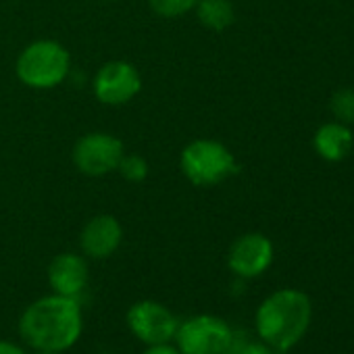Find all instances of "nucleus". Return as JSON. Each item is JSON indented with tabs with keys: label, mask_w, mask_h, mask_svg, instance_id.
Instances as JSON below:
<instances>
[{
	"label": "nucleus",
	"mask_w": 354,
	"mask_h": 354,
	"mask_svg": "<svg viewBox=\"0 0 354 354\" xmlns=\"http://www.w3.org/2000/svg\"><path fill=\"white\" fill-rule=\"evenodd\" d=\"M19 337L32 350H71L84 333V313L77 298L48 294L32 304L19 317Z\"/></svg>",
	"instance_id": "obj_1"
},
{
	"label": "nucleus",
	"mask_w": 354,
	"mask_h": 354,
	"mask_svg": "<svg viewBox=\"0 0 354 354\" xmlns=\"http://www.w3.org/2000/svg\"><path fill=\"white\" fill-rule=\"evenodd\" d=\"M313 321L310 298L296 288H281L269 294L254 313V329L261 342L277 354L292 350L308 331Z\"/></svg>",
	"instance_id": "obj_2"
},
{
	"label": "nucleus",
	"mask_w": 354,
	"mask_h": 354,
	"mask_svg": "<svg viewBox=\"0 0 354 354\" xmlns=\"http://www.w3.org/2000/svg\"><path fill=\"white\" fill-rule=\"evenodd\" d=\"M71 73V53L57 40L40 38L30 42L17 57L15 75L32 90H53Z\"/></svg>",
	"instance_id": "obj_3"
},
{
	"label": "nucleus",
	"mask_w": 354,
	"mask_h": 354,
	"mask_svg": "<svg viewBox=\"0 0 354 354\" xmlns=\"http://www.w3.org/2000/svg\"><path fill=\"white\" fill-rule=\"evenodd\" d=\"M180 171L196 188H215L238 173V160L223 142L196 138L182 148Z\"/></svg>",
	"instance_id": "obj_4"
},
{
	"label": "nucleus",
	"mask_w": 354,
	"mask_h": 354,
	"mask_svg": "<svg viewBox=\"0 0 354 354\" xmlns=\"http://www.w3.org/2000/svg\"><path fill=\"white\" fill-rule=\"evenodd\" d=\"M234 327L217 315H194L180 321L173 344L182 354H223Z\"/></svg>",
	"instance_id": "obj_5"
},
{
	"label": "nucleus",
	"mask_w": 354,
	"mask_h": 354,
	"mask_svg": "<svg viewBox=\"0 0 354 354\" xmlns=\"http://www.w3.org/2000/svg\"><path fill=\"white\" fill-rule=\"evenodd\" d=\"M125 154L123 142L109 131H90L77 138L71 150V160L82 175L104 177L117 171Z\"/></svg>",
	"instance_id": "obj_6"
},
{
	"label": "nucleus",
	"mask_w": 354,
	"mask_h": 354,
	"mask_svg": "<svg viewBox=\"0 0 354 354\" xmlns=\"http://www.w3.org/2000/svg\"><path fill=\"white\" fill-rule=\"evenodd\" d=\"M92 92L104 106H123L142 92V75L129 61H109L98 67L92 80Z\"/></svg>",
	"instance_id": "obj_7"
},
{
	"label": "nucleus",
	"mask_w": 354,
	"mask_h": 354,
	"mask_svg": "<svg viewBox=\"0 0 354 354\" xmlns=\"http://www.w3.org/2000/svg\"><path fill=\"white\" fill-rule=\"evenodd\" d=\"M125 323L136 339H140L144 346H150L173 342L180 319L175 317L169 306L156 300H140L127 308Z\"/></svg>",
	"instance_id": "obj_8"
},
{
	"label": "nucleus",
	"mask_w": 354,
	"mask_h": 354,
	"mask_svg": "<svg viewBox=\"0 0 354 354\" xmlns=\"http://www.w3.org/2000/svg\"><path fill=\"white\" fill-rule=\"evenodd\" d=\"M273 242L259 232H250L234 240L227 252V267L238 279H254L273 263Z\"/></svg>",
	"instance_id": "obj_9"
},
{
	"label": "nucleus",
	"mask_w": 354,
	"mask_h": 354,
	"mask_svg": "<svg viewBox=\"0 0 354 354\" xmlns=\"http://www.w3.org/2000/svg\"><path fill=\"white\" fill-rule=\"evenodd\" d=\"M123 242V225L111 213L94 215L80 232V250L86 259L104 261L113 257Z\"/></svg>",
	"instance_id": "obj_10"
},
{
	"label": "nucleus",
	"mask_w": 354,
	"mask_h": 354,
	"mask_svg": "<svg viewBox=\"0 0 354 354\" xmlns=\"http://www.w3.org/2000/svg\"><path fill=\"white\" fill-rule=\"evenodd\" d=\"M46 277L53 294L80 300L90 281V267L82 252H61L50 261Z\"/></svg>",
	"instance_id": "obj_11"
},
{
	"label": "nucleus",
	"mask_w": 354,
	"mask_h": 354,
	"mask_svg": "<svg viewBox=\"0 0 354 354\" xmlns=\"http://www.w3.org/2000/svg\"><path fill=\"white\" fill-rule=\"evenodd\" d=\"M313 144L321 158H325L329 162H337L350 154V150L354 146V136L348 125H344L339 121H329L315 131Z\"/></svg>",
	"instance_id": "obj_12"
},
{
	"label": "nucleus",
	"mask_w": 354,
	"mask_h": 354,
	"mask_svg": "<svg viewBox=\"0 0 354 354\" xmlns=\"http://www.w3.org/2000/svg\"><path fill=\"white\" fill-rule=\"evenodd\" d=\"M194 13L198 24L211 32H225L236 21V9L232 0H198Z\"/></svg>",
	"instance_id": "obj_13"
},
{
	"label": "nucleus",
	"mask_w": 354,
	"mask_h": 354,
	"mask_svg": "<svg viewBox=\"0 0 354 354\" xmlns=\"http://www.w3.org/2000/svg\"><path fill=\"white\" fill-rule=\"evenodd\" d=\"M117 171L121 173V177L129 184H142L148 173H150V165L142 154H123V158L119 160Z\"/></svg>",
	"instance_id": "obj_14"
},
{
	"label": "nucleus",
	"mask_w": 354,
	"mask_h": 354,
	"mask_svg": "<svg viewBox=\"0 0 354 354\" xmlns=\"http://www.w3.org/2000/svg\"><path fill=\"white\" fill-rule=\"evenodd\" d=\"M329 109H331L335 121H339L348 127L354 125V88L337 90L329 100Z\"/></svg>",
	"instance_id": "obj_15"
},
{
	"label": "nucleus",
	"mask_w": 354,
	"mask_h": 354,
	"mask_svg": "<svg viewBox=\"0 0 354 354\" xmlns=\"http://www.w3.org/2000/svg\"><path fill=\"white\" fill-rule=\"evenodd\" d=\"M148 5L156 15L165 19H175L186 13H192L198 0H148Z\"/></svg>",
	"instance_id": "obj_16"
},
{
	"label": "nucleus",
	"mask_w": 354,
	"mask_h": 354,
	"mask_svg": "<svg viewBox=\"0 0 354 354\" xmlns=\"http://www.w3.org/2000/svg\"><path fill=\"white\" fill-rule=\"evenodd\" d=\"M238 354H277V352L261 339H250Z\"/></svg>",
	"instance_id": "obj_17"
},
{
	"label": "nucleus",
	"mask_w": 354,
	"mask_h": 354,
	"mask_svg": "<svg viewBox=\"0 0 354 354\" xmlns=\"http://www.w3.org/2000/svg\"><path fill=\"white\" fill-rule=\"evenodd\" d=\"M142 354H182L173 342H162V344H150L144 348Z\"/></svg>",
	"instance_id": "obj_18"
},
{
	"label": "nucleus",
	"mask_w": 354,
	"mask_h": 354,
	"mask_svg": "<svg viewBox=\"0 0 354 354\" xmlns=\"http://www.w3.org/2000/svg\"><path fill=\"white\" fill-rule=\"evenodd\" d=\"M0 354H30V352L11 339H0Z\"/></svg>",
	"instance_id": "obj_19"
},
{
	"label": "nucleus",
	"mask_w": 354,
	"mask_h": 354,
	"mask_svg": "<svg viewBox=\"0 0 354 354\" xmlns=\"http://www.w3.org/2000/svg\"><path fill=\"white\" fill-rule=\"evenodd\" d=\"M34 354H63V352H55V350H34Z\"/></svg>",
	"instance_id": "obj_20"
},
{
	"label": "nucleus",
	"mask_w": 354,
	"mask_h": 354,
	"mask_svg": "<svg viewBox=\"0 0 354 354\" xmlns=\"http://www.w3.org/2000/svg\"><path fill=\"white\" fill-rule=\"evenodd\" d=\"M106 3H115V0H106Z\"/></svg>",
	"instance_id": "obj_21"
}]
</instances>
